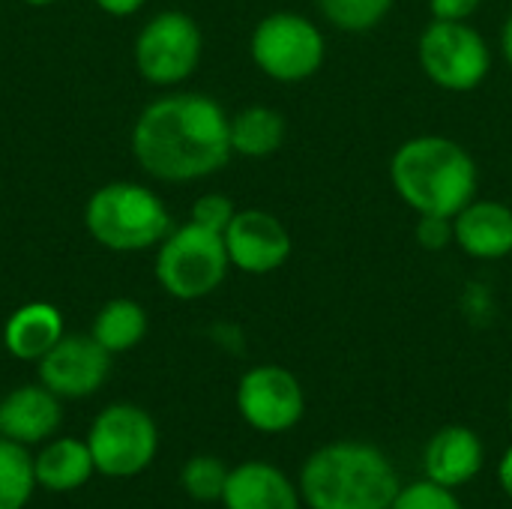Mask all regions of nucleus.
<instances>
[{
	"instance_id": "1",
	"label": "nucleus",
	"mask_w": 512,
	"mask_h": 509,
	"mask_svg": "<svg viewBox=\"0 0 512 509\" xmlns=\"http://www.w3.org/2000/svg\"><path fill=\"white\" fill-rule=\"evenodd\" d=\"M231 117L204 93H171L150 102L132 126L138 165L165 183H192L216 174L234 156Z\"/></svg>"
},
{
	"instance_id": "2",
	"label": "nucleus",
	"mask_w": 512,
	"mask_h": 509,
	"mask_svg": "<svg viewBox=\"0 0 512 509\" xmlns=\"http://www.w3.org/2000/svg\"><path fill=\"white\" fill-rule=\"evenodd\" d=\"M393 192L417 216H456L477 198L474 156L447 135H414L390 159Z\"/></svg>"
},
{
	"instance_id": "3",
	"label": "nucleus",
	"mask_w": 512,
	"mask_h": 509,
	"mask_svg": "<svg viewBox=\"0 0 512 509\" xmlns=\"http://www.w3.org/2000/svg\"><path fill=\"white\" fill-rule=\"evenodd\" d=\"M297 489L309 509H390L402 483L375 444L333 441L303 462Z\"/></svg>"
},
{
	"instance_id": "4",
	"label": "nucleus",
	"mask_w": 512,
	"mask_h": 509,
	"mask_svg": "<svg viewBox=\"0 0 512 509\" xmlns=\"http://www.w3.org/2000/svg\"><path fill=\"white\" fill-rule=\"evenodd\" d=\"M90 237L111 252H141L159 246L171 234L165 201L141 183H108L96 189L84 207Z\"/></svg>"
},
{
	"instance_id": "5",
	"label": "nucleus",
	"mask_w": 512,
	"mask_h": 509,
	"mask_svg": "<svg viewBox=\"0 0 512 509\" xmlns=\"http://www.w3.org/2000/svg\"><path fill=\"white\" fill-rule=\"evenodd\" d=\"M153 270L162 291L174 300H204L225 282L231 270L225 237L195 222L171 228V234L156 246Z\"/></svg>"
},
{
	"instance_id": "6",
	"label": "nucleus",
	"mask_w": 512,
	"mask_h": 509,
	"mask_svg": "<svg viewBox=\"0 0 512 509\" xmlns=\"http://www.w3.org/2000/svg\"><path fill=\"white\" fill-rule=\"evenodd\" d=\"M249 54L267 78L300 84L324 66L327 39L321 27L300 12H270L255 24Z\"/></svg>"
},
{
	"instance_id": "7",
	"label": "nucleus",
	"mask_w": 512,
	"mask_h": 509,
	"mask_svg": "<svg viewBox=\"0 0 512 509\" xmlns=\"http://www.w3.org/2000/svg\"><path fill=\"white\" fill-rule=\"evenodd\" d=\"M417 60L423 75L450 93H471L492 72V48L468 21L432 18L417 39Z\"/></svg>"
},
{
	"instance_id": "8",
	"label": "nucleus",
	"mask_w": 512,
	"mask_h": 509,
	"mask_svg": "<svg viewBox=\"0 0 512 509\" xmlns=\"http://www.w3.org/2000/svg\"><path fill=\"white\" fill-rule=\"evenodd\" d=\"M87 447L96 474L108 480H132L153 465L159 450V429L144 408L117 402L99 411L87 432Z\"/></svg>"
},
{
	"instance_id": "9",
	"label": "nucleus",
	"mask_w": 512,
	"mask_h": 509,
	"mask_svg": "<svg viewBox=\"0 0 512 509\" xmlns=\"http://www.w3.org/2000/svg\"><path fill=\"white\" fill-rule=\"evenodd\" d=\"M201 27L180 9L153 15L135 39V66L144 81L156 87H174L186 81L201 63Z\"/></svg>"
},
{
	"instance_id": "10",
	"label": "nucleus",
	"mask_w": 512,
	"mask_h": 509,
	"mask_svg": "<svg viewBox=\"0 0 512 509\" xmlns=\"http://www.w3.org/2000/svg\"><path fill=\"white\" fill-rule=\"evenodd\" d=\"M237 411L249 429L261 435L291 432L306 414L300 378L276 363L252 366L237 384Z\"/></svg>"
},
{
	"instance_id": "11",
	"label": "nucleus",
	"mask_w": 512,
	"mask_h": 509,
	"mask_svg": "<svg viewBox=\"0 0 512 509\" xmlns=\"http://www.w3.org/2000/svg\"><path fill=\"white\" fill-rule=\"evenodd\" d=\"M39 384L60 399H87L111 375V354L87 333L63 336L39 363Z\"/></svg>"
},
{
	"instance_id": "12",
	"label": "nucleus",
	"mask_w": 512,
	"mask_h": 509,
	"mask_svg": "<svg viewBox=\"0 0 512 509\" xmlns=\"http://www.w3.org/2000/svg\"><path fill=\"white\" fill-rule=\"evenodd\" d=\"M222 237L231 267L249 276L276 273L279 267H285V261L294 252L291 231L285 228V222L258 207L237 210Z\"/></svg>"
},
{
	"instance_id": "13",
	"label": "nucleus",
	"mask_w": 512,
	"mask_h": 509,
	"mask_svg": "<svg viewBox=\"0 0 512 509\" xmlns=\"http://www.w3.org/2000/svg\"><path fill=\"white\" fill-rule=\"evenodd\" d=\"M60 420V396H54L45 384H24L0 399V432L15 444H45L60 429Z\"/></svg>"
},
{
	"instance_id": "14",
	"label": "nucleus",
	"mask_w": 512,
	"mask_h": 509,
	"mask_svg": "<svg viewBox=\"0 0 512 509\" xmlns=\"http://www.w3.org/2000/svg\"><path fill=\"white\" fill-rule=\"evenodd\" d=\"M456 246L477 261L512 255V207L492 198H474L453 216Z\"/></svg>"
},
{
	"instance_id": "15",
	"label": "nucleus",
	"mask_w": 512,
	"mask_h": 509,
	"mask_svg": "<svg viewBox=\"0 0 512 509\" xmlns=\"http://www.w3.org/2000/svg\"><path fill=\"white\" fill-rule=\"evenodd\" d=\"M483 459H486V450L474 429L444 426L429 438L423 450L426 480L447 486V489H462L471 480H477V474L483 471Z\"/></svg>"
},
{
	"instance_id": "16",
	"label": "nucleus",
	"mask_w": 512,
	"mask_h": 509,
	"mask_svg": "<svg viewBox=\"0 0 512 509\" xmlns=\"http://www.w3.org/2000/svg\"><path fill=\"white\" fill-rule=\"evenodd\" d=\"M225 509H300L297 483L270 462H243L231 468L222 501Z\"/></svg>"
},
{
	"instance_id": "17",
	"label": "nucleus",
	"mask_w": 512,
	"mask_h": 509,
	"mask_svg": "<svg viewBox=\"0 0 512 509\" xmlns=\"http://www.w3.org/2000/svg\"><path fill=\"white\" fill-rule=\"evenodd\" d=\"M63 336V315L51 303H24L6 318L3 327L6 351L24 363H39Z\"/></svg>"
},
{
	"instance_id": "18",
	"label": "nucleus",
	"mask_w": 512,
	"mask_h": 509,
	"mask_svg": "<svg viewBox=\"0 0 512 509\" xmlns=\"http://www.w3.org/2000/svg\"><path fill=\"white\" fill-rule=\"evenodd\" d=\"M33 471H36V483L48 492H75L81 489L93 474V456L87 441L78 438H57L48 441L36 456H33Z\"/></svg>"
},
{
	"instance_id": "19",
	"label": "nucleus",
	"mask_w": 512,
	"mask_h": 509,
	"mask_svg": "<svg viewBox=\"0 0 512 509\" xmlns=\"http://www.w3.org/2000/svg\"><path fill=\"white\" fill-rule=\"evenodd\" d=\"M231 150L246 159H267L285 144V117L270 105H249L228 123Z\"/></svg>"
},
{
	"instance_id": "20",
	"label": "nucleus",
	"mask_w": 512,
	"mask_h": 509,
	"mask_svg": "<svg viewBox=\"0 0 512 509\" xmlns=\"http://www.w3.org/2000/svg\"><path fill=\"white\" fill-rule=\"evenodd\" d=\"M90 336L111 357L114 354H126V351H132L147 336V312H144L141 303H135L129 297H114V300H108L96 312Z\"/></svg>"
},
{
	"instance_id": "21",
	"label": "nucleus",
	"mask_w": 512,
	"mask_h": 509,
	"mask_svg": "<svg viewBox=\"0 0 512 509\" xmlns=\"http://www.w3.org/2000/svg\"><path fill=\"white\" fill-rule=\"evenodd\" d=\"M36 486L33 456L27 447L0 438V509H24Z\"/></svg>"
},
{
	"instance_id": "22",
	"label": "nucleus",
	"mask_w": 512,
	"mask_h": 509,
	"mask_svg": "<svg viewBox=\"0 0 512 509\" xmlns=\"http://www.w3.org/2000/svg\"><path fill=\"white\" fill-rule=\"evenodd\" d=\"M396 0H315L327 24L342 33H369L378 27Z\"/></svg>"
},
{
	"instance_id": "23",
	"label": "nucleus",
	"mask_w": 512,
	"mask_h": 509,
	"mask_svg": "<svg viewBox=\"0 0 512 509\" xmlns=\"http://www.w3.org/2000/svg\"><path fill=\"white\" fill-rule=\"evenodd\" d=\"M228 474H231V468L222 459H216V456H195V459H189L183 465L180 486H183V492L192 501H198V504H216V501H222Z\"/></svg>"
},
{
	"instance_id": "24",
	"label": "nucleus",
	"mask_w": 512,
	"mask_h": 509,
	"mask_svg": "<svg viewBox=\"0 0 512 509\" xmlns=\"http://www.w3.org/2000/svg\"><path fill=\"white\" fill-rule=\"evenodd\" d=\"M390 509H465L456 498V489L438 486L432 480H420L411 486H402Z\"/></svg>"
},
{
	"instance_id": "25",
	"label": "nucleus",
	"mask_w": 512,
	"mask_h": 509,
	"mask_svg": "<svg viewBox=\"0 0 512 509\" xmlns=\"http://www.w3.org/2000/svg\"><path fill=\"white\" fill-rule=\"evenodd\" d=\"M234 213H237V207H234V201H231L228 195H222V192H207V195L195 198V204H192V219H189V222H195V225H201V228H207V231L225 234V228L231 225Z\"/></svg>"
},
{
	"instance_id": "26",
	"label": "nucleus",
	"mask_w": 512,
	"mask_h": 509,
	"mask_svg": "<svg viewBox=\"0 0 512 509\" xmlns=\"http://www.w3.org/2000/svg\"><path fill=\"white\" fill-rule=\"evenodd\" d=\"M414 237L426 252H444L456 246V231L450 216H417Z\"/></svg>"
},
{
	"instance_id": "27",
	"label": "nucleus",
	"mask_w": 512,
	"mask_h": 509,
	"mask_svg": "<svg viewBox=\"0 0 512 509\" xmlns=\"http://www.w3.org/2000/svg\"><path fill=\"white\" fill-rule=\"evenodd\" d=\"M483 6V0H429L432 18L441 21H471V15Z\"/></svg>"
},
{
	"instance_id": "28",
	"label": "nucleus",
	"mask_w": 512,
	"mask_h": 509,
	"mask_svg": "<svg viewBox=\"0 0 512 509\" xmlns=\"http://www.w3.org/2000/svg\"><path fill=\"white\" fill-rule=\"evenodd\" d=\"M102 12L108 15H117V18H126V15H135L147 0H93Z\"/></svg>"
},
{
	"instance_id": "29",
	"label": "nucleus",
	"mask_w": 512,
	"mask_h": 509,
	"mask_svg": "<svg viewBox=\"0 0 512 509\" xmlns=\"http://www.w3.org/2000/svg\"><path fill=\"white\" fill-rule=\"evenodd\" d=\"M498 483H501V492L512 501V447L504 450V456L498 462Z\"/></svg>"
},
{
	"instance_id": "30",
	"label": "nucleus",
	"mask_w": 512,
	"mask_h": 509,
	"mask_svg": "<svg viewBox=\"0 0 512 509\" xmlns=\"http://www.w3.org/2000/svg\"><path fill=\"white\" fill-rule=\"evenodd\" d=\"M501 54H504L507 66H510V69H512V12H510V15H507L504 27H501Z\"/></svg>"
},
{
	"instance_id": "31",
	"label": "nucleus",
	"mask_w": 512,
	"mask_h": 509,
	"mask_svg": "<svg viewBox=\"0 0 512 509\" xmlns=\"http://www.w3.org/2000/svg\"><path fill=\"white\" fill-rule=\"evenodd\" d=\"M27 6H51V3H57V0H24Z\"/></svg>"
},
{
	"instance_id": "32",
	"label": "nucleus",
	"mask_w": 512,
	"mask_h": 509,
	"mask_svg": "<svg viewBox=\"0 0 512 509\" xmlns=\"http://www.w3.org/2000/svg\"><path fill=\"white\" fill-rule=\"evenodd\" d=\"M510 423H512V390H510Z\"/></svg>"
},
{
	"instance_id": "33",
	"label": "nucleus",
	"mask_w": 512,
	"mask_h": 509,
	"mask_svg": "<svg viewBox=\"0 0 512 509\" xmlns=\"http://www.w3.org/2000/svg\"><path fill=\"white\" fill-rule=\"evenodd\" d=\"M510 171H512V153H510Z\"/></svg>"
},
{
	"instance_id": "34",
	"label": "nucleus",
	"mask_w": 512,
	"mask_h": 509,
	"mask_svg": "<svg viewBox=\"0 0 512 509\" xmlns=\"http://www.w3.org/2000/svg\"><path fill=\"white\" fill-rule=\"evenodd\" d=\"M510 336H512V318H510Z\"/></svg>"
},
{
	"instance_id": "35",
	"label": "nucleus",
	"mask_w": 512,
	"mask_h": 509,
	"mask_svg": "<svg viewBox=\"0 0 512 509\" xmlns=\"http://www.w3.org/2000/svg\"><path fill=\"white\" fill-rule=\"evenodd\" d=\"M0 438H3V432H0Z\"/></svg>"
}]
</instances>
